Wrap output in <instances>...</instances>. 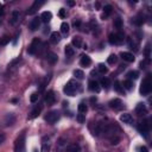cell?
I'll list each match as a JSON object with an SVG mask.
<instances>
[{"mask_svg":"<svg viewBox=\"0 0 152 152\" xmlns=\"http://www.w3.org/2000/svg\"><path fill=\"white\" fill-rule=\"evenodd\" d=\"M64 52H65L66 57H72L75 55V50H74V48L71 45H66L65 49H64Z\"/></svg>","mask_w":152,"mask_h":152,"instance_id":"obj_23","label":"cell"},{"mask_svg":"<svg viewBox=\"0 0 152 152\" xmlns=\"http://www.w3.org/2000/svg\"><path fill=\"white\" fill-rule=\"evenodd\" d=\"M40 21H42L40 18H38V17L33 18L31 20V23H30V30L31 31H37L39 28V26H40Z\"/></svg>","mask_w":152,"mask_h":152,"instance_id":"obj_10","label":"cell"},{"mask_svg":"<svg viewBox=\"0 0 152 152\" xmlns=\"http://www.w3.org/2000/svg\"><path fill=\"white\" fill-rule=\"evenodd\" d=\"M38 97H39L38 93H33V94H31V96H30V101H31L32 103H34V102H37Z\"/></svg>","mask_w":152,"mask_h":152,"instance_id":"obj_38","label":"cell"},{"mask_svg":"<svg viewBox=\"0 0 152 152\" xmlns=\"http://www.w3.org/2000/svg\"><path fill=\"white\" fill-rule=\"evenodd\" d=\"M127 77H128V80H137L139 77V72L135 70H131L127 72Z\"/></svg>","mask_w":152,"mask_h":152,"instance_id":"obj_26","label":"cell"},{"mask_svg":"<svg viewBox=\"0 0 152 152\" xmlns=\"http://www.w3.org/2000/svg\"><path fill=\"white\" fill-rule=\"evenodd\" d=\"M74 26H75L76 28H78V27L81 26V20H75V21H74Z\"/></svg>","mask_w":152,"mask_h":152,"instance_id":"obj_43","label":"cell"},{"mask_svg":"<svg viewBox=\"0 0 152 152\" xmlns=\"http://www.w3.org/2000/svg\"><path fill=\"white\" fill-rule=\"evenodd\" d=\"M109 107L110 108H113V109H121L122 107H124V104H122V101L120 100V99H113V100H110L109 101Z\"/></svg>","mask_w":152,"mask_h":152,"instance_id":"obj_8","label":"cell"},{"mask_svg":"<svg viewBox=\"0 0 152 152\" xmlns=\"http://www.w3.org/2000/svg\"><path fill=\"white\" fill-rule=\"evenodd\" d=\"M112 10H113V7L110 6V5H106L104 7H103V12H104V15L107 17V15H109L110 13H112Z\"/></svg>","mask_w":152,"mask_h":152,"instance_id":"obj_34","label":"cell"},{"mask_svg":"<svg viewBox=\"0 0 152 152\" xmlns=\"http://www.w3.org/2000/svg\"><path fill=\"white\" fill-rule=\"evenodd\" d=\"M55 101H56V95H55V93H53L52 90L48 91V93L45 94V102H46L48 104H53Z\"/></svg>","mask_w":152,"mask_h":152,"instance_id":"obj_11","label":"cell"},{"mask_svg":"<svg viewBox=\"0 0 152 152\" xmlns=\"http://www.w3.org/2000/svg\"><path fill=\"white\" fill-rule=\"evenodd\" d=\"M46 61H48L50 64H55V63H57V61H58V56H57L55 52H48V55H46Z\"/></svg>","mask_w":152,"mask_h":152,"instance_id":"obj_18","label":"cell"},{"mask_svg":"<svg viewBox=\"0 0 152 152\" xmlns=\"http://www.w3.org/2000/svg\"><path fill=\"white\" fill-rule=\"evenodd\" d=\"M116 59H118L116 55H110V56L107 58V62H108V64H114V63L116 62Z\"/></svg>","mask_w":152,"mask_h":152,"instance_id":"obj_35","label":"cell"},{"mask_svg":"<svg viewBox=\"0 0 152 152\" xmlns=\"http://www.w3.org/2000/svg\"><path fill=\"white\" fill-rule=\"evenodd\" d=\"M68 152H81V147H80V145H77V144L70 145V146L68 147Z\"/></svg>","mask_w":152,"mask_h":152,"instance_id":"obj_27","label":"cell"},{"mask_svg":"<svg viewBox=\"0 0 152 152\" xmlns=\"http://www.w3.org/2000/svg\"><path fill=\"white\" fill-rule=\"evenodd\" d=\"M139 151H140V152H148V148H147L146 146H141V147L139 148Z\"/></svg>","mask_w":152,"mask_h":152,"instance_id":"obj_46","label":"cell"},{"mask_svg":"<svg viewBox=\"0 0 152 152\" xmlns=\"http://www.w3.org/2000/svg\"><path fill=\"white\" fill-rule=\"evenodd\" d=\"M51 18H52V13H51L50 11H45V12H43L42 15H40V20L44 21V23H49V21L51 20Z\"/></svg>","mask_w":152,"mask_h":152,"instance_id":"obj_20","label":"cell"},{"mask_svg":"<svg viewBox=\"0 0 152 152\" xmlns=\"http://www.w3.org/2000/svg\"><path fill=\"white\" fill-rule=\"evenodd\" d=\"M144 23V19H141V18H135L134 19V24H137V25H141Z\"/></svg>","mask_w":152,"mask_h":152,"instance_id":"obj_42","label":"cell"},{"mask_svg":"<svg viewBox=\"0 0 152 152\" xmlns=\"http://www.w3.org/2000/svg\"><path fill=\"white\" fill-rule=\"evenodd\" d=\"M81 84H78V83H75L74 81H69L65 86H64V93L66 94V95H69V96H74L77 91H80L81 90V87H80Z\"/></svg>","mask_w":152,"mask_h":152,"instance_id":"obj_2","label":"cell"},{"mask_svg":"<svg viewBox=\"0 0 152 152\" xmlns=\"http://www.w3.org/2000/svg\"><path fill=\"white\" fill-rule=\"evenodd\" d=\"M101 86H102L104 89H108V88H109V86H110L109 80H108L107 77H103V78L101 80Z\"/></svg>","mask_w":152,"mask_h":152,"instance_id":"obj_32","label":"cell"},{"mask_svg":"<svg viewBox=\"0 0 152 152\" xmlns=\"http://www.w3.org/2000/svg\"><path fill=\"white\" fill-rule=\"evenodd\" d=\"M72 45L75 46V48H82V38L81 37H74L72 38Z\"/></svg>","mask_w":152,"mask_h":152,"instance_id":"obj_24","label":"cell"},{"mask_svg":"<svg viewBox=\"0 0 152 152\" xmlns=\"http://www.w3.org/2000/svg\"><path fill=\"white\" fill-rule=\"evenodd\" d=\"M120 120H121L124 124H128V125H131V124L133 122V118H132V115H131L129 113H124V114H121V115H120Z\"/></svg>","mask_w":152,"mask_h":152,"instance_id":"obj_16","label":"cell"},{"mask_svg":"<svg viewBox=\"0 0 152 152\" xmlns=\"http://www.w3.org/2000/svg\"><path fill=\"white\" fill-rule=\"evenodd\" d=\"M138 129H139V132H140L141 134L146 135V134L148 133V131H150L148 121H142V122H140V124H139V126H138Z\"/></svg>","mask_w":152,"mask_h":152,"instance_id":"obj_9","label":"cell"},{"mask_svg":"<svg viewBox=\"0 0 152 152\" xmlns=\"http://www.w3.org/2000/svg\"><path fill=\"white\" fill-rule=\"evenodd\" d=\"M49 151H50V145L48 142H43L42 148H40V152H49Z\"/></svg>","mask_w":152,"mask_h":152,"instance_id":"obj_37","label":"cell"},{"mask_svg":"<svg viewBox=\"0 0 152 152\" xmlns=\"http://www.w3.org/2000/svg\"><path fill=\"white\" fill-rule=\"evenodd\" d=\"M80 64L82 66H89L91 64V58L87 55H82L81 56V61H80Z\"/></svg>","mask_w":152,"mask_h":152,"instance_id":"obj_19","label":"cell"},{"mask_svg":"<svg viewBox=\"0 0 152 152\" xmlns=\"http://www.w3.org/2000/svg\"><path fill=\"white\" fill-rule=\"evenodd\" d=\"M19 17H20L19 11H13V12L11 13V17H10L8 23H10L11 25H15V24L18 23V20H19Z\"/></svg>","mask_w":152,"mask_h":152,"instance_id":"obj_15","label":"cell"},{"mask_svg":"<svg viewBox=\"0 0 152 152\" xmlns=\"http://www.w3.org/2000/svg\"><path fill=\"white\" fill-rule=\"evenodd\" d=\"M58 144H59L61 146H63V145H64V139H62V138H61V139L58 140Z\"/></svg>","mask_w":152,"mask_h":152,"instance_id":"obj_49","label":"cell"},{"mask_svg":"<svg viewBox=\"0 0 152 152\" xmlns=\"http://www.w3.org/2000/svg\"><path fill=\"white\" fill-rule=\"evenodd\" d=\"M14 152H26V135L21 133L14 142Z\"/></svg>","mask_w":152,"mask_h":152,"instance_id":"obj_1","label":"cell"},{"mask_svg":"<svg viewBox=\"0 0 152 152\" xmlns=\"http://www.w3.org/2000/svg\"><path fill=\"white\" fill-rule=\"evenodd\" d=\"M5 139H6V137H5V134L4 133H0V145L5 141Z\"/></svg>","mask_w":152,"mask_h":152,"instance_id":"obj_44","label":"cell"},{"mask_svg":"<svg viewBox=\"0 0 152 152\" xmlns=\"http://www.w3.org/2000/svg\"><path fill=\"white\" fill-rule=\"evenodd\" d=\"M8 42H10V37H8V36H4V37L1 38V40H0V45L4 46V45H6Z\"/></svg>","mask_w":152,"mask_h":152,"instance_id":"obj_39","label":"cell"},{"mask_svg":"<svg viewBox=\"0 0 152 152\" xmlns=\"http://www.w3.org/2000/svg\"><path fill=\"white\" fill-rule=\"evenodd\" d=\"M40 110H42V107H36L34 109H32V112H31L30 115H28V119H34V118H37V116L40 114Z\"/></svg>","mask_w":152,"mask_h":152,"instance_id":"obj_22","label":"cell"},{"mask_svg":"<svg viewBox=\"0 0 152 152\" xmlns=\"http://www.w3.org/2000/svg\"><path fill=\"white\" fill-rule=\"evenodd\" d=\"M2 13H4V5L0 2V15H1Z\"/></svg>","mask_w":152,"mask_h":152,"instance_id":"obj_48","label":"cell"},{"mask_svg":"<svg viewBox=\"0 0 152 152\" xmlns=\"http://www.w3.org/2000/svg\"><path fill=\"white\" fill-rule=\"evenodd\" d=\"M77 109H78V112L81 113V114H84L87 110H88V107H87V104L86 103H83V102H81L80 104H78V107H77Z\"/></svg>","mask_w":152,"mask_h":152,"instance_id":"obj_30","label":"cell"},{"mask_svg":"<svg viewBox=\"0 0 152 152\" xmlns=\"http://www.w3.org/2000/svg\"><path fill=\"white\" fill-rule=\"evenodd\" d=\"M145 55H146V58L150 59V48H148V46H147L146 50H145Z\"/></svg>","mask_w":152,"mask_h":152,"instance_id":"obj_45","label":"cell"},{"mask_svg":"<svg viewBox=\"0 0 152 152\" xmlns=\"http://www.w3.org/2000/svg\"><path fill=\"white\" fill-rule=\"evenodd\" d=\"M114 27L115 28H121L122 27V20L120 18H115L114 19Z\"/></svg>","mask_w":152,"mask_h":152,"instance_id":"obj_33","label":"cell"},{"mask_svg":"<svg viewBox=\"0 0 152 152\" xmlns=\"http://www.w3.org/2000/svg\"><path fill=\"white\" fill-rule=\"evenodd\" d=\"M68 5H69V6H74L75 2H74V1H68Z\"/></svg>","mask_w":152,"mask_h":152,"instance_id":"obj_50","label":"cell"},{"mask_svg":"<svg viewBox=\"0 0 152 152\" xmlns=\"http://www.w3.org/2000/svg\"><path fill=\"white\" fill-rule=\"evenodd\" d=\"M58 15H59L61 18H65V15H66L65 10H64V8H61V10H59V12H58Z\"/></svg>","mask_w":152,"mask_h":152,"instance_id":"obj_41","label":"cell"},{"mask_svg":"<svg viewBox=\"0 0 152 152\" xmlns=\"http://www.w3.org/2000/svg\"><path fill=\"white\" fill-rule=\"evenodd\" d=\"M97 69H99V71H100V72H102V74H106V72L108 71L107 66H106L104 64H102V63H100V64L97 65Z\"/></svg>","mask_w":152,"mask_h":152,"instance_id":"obj_36","label":"cell"},{"mask_svg":"<svg viewBox=\"0 0 152 152\" xmlns=\"http://www.w3.org/2000/svg\"><path fill=\"white\" fill-rule=\"evenodd\" d=\"M84 120H86V114H78L77 115V121L80 122V124H83L84 122Z\"/></svg>","mask_w":152,"mask_h":152,"instance_id":"obj_40","label":"cell"},{"mask_svg":"<svg viewBox=\"0 0 152 152\" xmlns=\"http://www.w3.org/2000/svg\"><path fill=\"white\" fill-rule=\"evenodd\" d=\"M152 90V86H151V81H150V76H147L142 83H141V87H140V94L141 95H147L150 94Z\"/></svg>","mask_w":152,"mask_h":152,"instance_id":"obj_4","label":"cell"},{"mask_svg":"<svg viewBox=\"0 0 152 152\" xmlns=\"http://www.w3.org/2000/svg\"><path fill=\"white\" fill-rule=\"evenodd\" d=\"M74 76H75L76 78H78V80H82V78L84 77V74H83V71H82V70L76 69V70H74Z\"/></svg>","mask_w":152,"mask_h":152,"instance_id":"obj_31","label":"cell"},{"mask_svg":"<svg viewBox=\"0 0 152 152\" xmlns=\"http://www.w3.org/2000/svg\"><path fill=\"white\" fill-rule=\"evenodd\" d=\"M88 86H89V89L91 91H94V93H100V90H101V87H100V84H99L97 81L91 80V81H89Z\"/></svg>","mask_w":152,"mask_h":152,"instance_id":"obj_13","label":"cell"},{"mask_svg":"<svg viewBox=\"0 0 152 152\" xmlns=\"http://www.w3.org/2000/svg\"><path fill=\"white\" fill-rule=\"evenodd\" d=\"M124 39H125L124 33L118 32V33H112V34H109V39H108V40H109V43L113 44V45H119V44L124 43Z\"/></svg>","mask_w":152,"mask_h":152,"instance_id":"obj_3","label":"cell"},{"mask_svg":"<svg viewBox=\"0 0 152 152\" xmlns=\"http://www.w3.org/2000/svg\"><path fill=\"white\" fill-rule=\"evenodd\" d=\"M58 119H59V113L57 110H51V112H49L45 115V121L48 124H51V125L55 124V122H57Z\"/></svg>","mask_w":152,"mask_h":152,"instance_id":"obj_5","label":"cell"},{"mask_svg":"<svg viewBox=\"0 0 152 152\" xmlns=\"http://www.w3.org/2000/svg\"><path fill=\"white\" fill-rule=\"evenodd\" d=\"M61 32L64 34V36H66L68 33H69V24L68 23H62L61 24Z\"/></svg>","mask_w":152,"mask_h":152,"instance_id":"obj_25","label":"cell"},{"mask_svg":"<svg viewBox=\"0 0 152 152\" xmlns=\"http://www.w3.org/2000/svg\"><path fill=\"white\" fill-rule=\"evenodd\" d=\"M135 113L138 114V115H145L146 113H147V108H146V106H145V103H138L137 104V107H135Z\"/></svg>","mask_w":152,"mask_h":152,"instance_id":"obj_14","label":"cell"},{"mask_svg":"<svg viewBox=\"0 0 152 152\" xmlns=\"http://www.w3.org/2000/svg\"><path fill=\"white\" fill-rule=\"evenodd\" d=\"M114 89H115L118 93L124 94V88H122V86H121V83H120L119 81H115V82H114Z\"/></svg>","mask_w":152,"mask_h":152,"instance_id":"obj_29","label":"cell"},{"mask_svg":"<svg viewBox=\"0 0 152 152\" xmlns=\"http://www.w3.org/2000/svg\"><path fill=\"white\" fill-rule=\"evenodd\" d=\"M122 88H126L127 90H131V89L133 88V82H132L131 80H126V81H124V83H122Z\"/></svg>","mask_w":152,"mask_h":152,"instance_id":"obj_28","label":"cell"},{"mask_svg":"<svg viewBox=\"0 0 152 152\" xmlns=\"http://www.w3.org/2000/svg\"><path fill=\"white\" fill-rule=\"evenodd\" d=\"M4 122H5L6 126H12V125L15 122V116H14V114H12V113L6 114L5 118H4Z\"/></svg>","mask_w":152,"mask_h":152,"instance_id":"obj_12","label":"cell"},{"mask_svg":"<svg viewBox=\"0 0 152 152\" xmlns=\"http://www.w3.org/2000/svg\"><path fill=\"white\" fill-rule=\"evenodd\" d=\"M120 56H121V58L124 59V61H126V62H134V56H133V53H131V52H126V51H122L121 53H120Z\"/></svg>","mask_w":152,"mask_h":152,"instance_id":"obj_17","label":"cell"},{"mask_svg":"<svg viewBox=\"0 0 152 152\" xmlns=\"http://www.w3.org/2000/svg\"><path fill=\"white\" fill-rule=\"evenodd\" d=\"M50 39H51V42L52 43H59V40L62 39L61 38V33L59 32H57V31H55V32H52L51 33V36H50Z\"/></svg>","mask_w":152,"mask_h":152,"instance_id":"obj_21","label":"cell"},{"mask_svg":"<svg viewBox=\"0 0 152 152\" xmlns=\"http://www.w3.org/2000/svg\"><path fill=\"white\" fill-rule=\"evenodd\" d=\"M45 4V1L44 0H36L33 4H32V6L30 7V10H27V14H33L42 5H44Z\"/></svg>","mask_w":152,"mask_h":152,"instance_id":"obj_7","label":"cell"},{"mask_svg":"<svg viewBox=\"0 0 152 152\" xmlns=\"http://www.w3.org/2000/svg\"><path fill=\"white\" fill-rule=\"evenodd\" d=\"M39 43H40V40H39L38 38H34V39L32 40V43L30 44V46L27 48V52H28L30 55H34V53L37 52V50H38Z\"/></svg>","mask_w":152,"mask_h":152,"instance_id":"obj_6","label":"cell"},{"mask_svg":"<svg viewBox=\"0 0 152 152\" xmlns=\"http://www.w3.org/2000/svg\"><path fill=\"white\" fill-rule=\"evenodd\" d=\"M110 141H112V144H113V145H114V144H118L119 138H112V139H110Z\"/></svg>","mask_w":152,"mask_h":152,"instance_id":"obj_47","label":"cell"}]
</instances>
